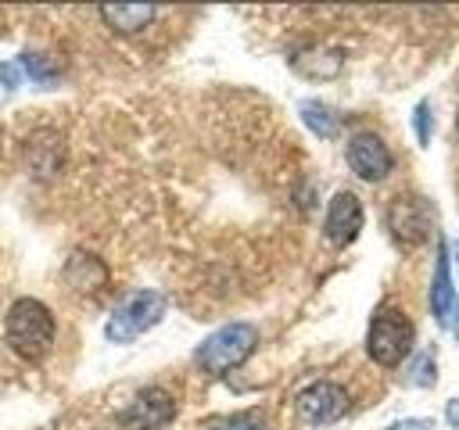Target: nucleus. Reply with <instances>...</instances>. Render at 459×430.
<instances>
[{"instance_id": "f3484780", "label": "nucleus", "mask_w": 459, "mask_h": 430, "mask_svg": "<svg viewBox=\"0 0 459 430\" xmlns=\"http://www.w3.org/2000/svg\"><path fill=\"white\" fill-rule=\"evenodd\" d=\"M412 122H416V140L427 147V143H430V104H427V100H420V104H416Z\"/></svg>"}, {"instance_id": "4468645a", "label": "nucleus", "mask_w": 459, "mask_h": 430, "mask_svg": "<svg viewBox=\"0 0 459 430\" xmlns=\"http://www.w3.org/2000/svg\"><path fill=\"white\" fill-rule=\"evenodd\" d=\"M18 72H25V75H29L36 86H43V90L57 86V79H61L57 64H50V57H43V54H22Z\"/></svg>"}, {"instance_id": "4be33fe9", "label": "nucleus", "mask_w": 459, "mask_h": 430, "mask_svg": "<svg viewBox=\"0 0 459 430\" xmlns=\"http://www.w3.org/2000/svg\"><path fill=\"white\" fill-rule=\"evenodd\" d=\"M452 251H455V265H459V244H452ZM459 294V290H455ZM455 305H459V297H455Z\"/></svg>"}, {"instance_id": "2eb2a0df", "label": "nucleus", "mask_w": 459, "mask_h": 430, "mask_svg": "<svg viewBox=\"0 0 459 430\" xmlns=\"http://www.w3.org/2000/svg\"><path fill=\"white\" fill-rule=\"evenodd\" d=\"M72 269H82V276H68V283L75 287V290H100L104 287V280H108V272H104V265L100 262H93L90 254H72V262H68Z\"/></svg>"}, {"instance_id": "5701e85b", "label": "nucleus", "mask_w": 459, "mask_h": 430, "mask_svg": "<svg viewBox=\"0 0 459 430\" xmlns=\"http://www.w3.org/2000/svg\"><path fill=\"white\" fill-rule=\"evenodd\" d=\"M455 129H459V115H455Z\"/></svg>"}, {"instance_id": "412c9836", "label": "nucleus", "mask_w": 459, "mask_h": 430, "mask_svg": "<svg viewBox=\"0 0 459 430\" xmlns=\"http://www.w3.org/2000/svg\"><path fill=\"white\" fill-rule=\"evenodd\" d=\"M445 419H448V426H459V398H452V401H448Z\"/></svg>"}, {"instance_id": "ddd939ff", "label": "nucleus", "mask_w": 459, "mask_h": 430, "mask_svg": "<svg viewBox=\"0 0 459 430\" xmlns=\"http://www.w3.org/2000/svg\"><path fill=\"white\" fill-rule=\"evenodd\" d=\"M298 111H301V122H305L316 136H323V140H333V136H337L341 115H337L330 104H323V100H301Z\"/></svg>"}, {"instance_id": "0eeeda50", "label": "nucleus", "mask_w": 459, "mask_h": 430, "mask_svg": "<svg viewBox=\"0 0 459 430\" xmlns=\"http://www.w3.org/2000/svg\"><path fill=\"white\" fill-rule=\"evenodd\" d=\"M176 419V398L161 387H147L140 391L126 412H122V426L126 430H165Z\"/></svg>"}, {"instance_id": "6ab92c4d", "label": "nucleus", "mask_w": 459, "mask_h": 430, "mask_svg": "<svg viewBox=\"0 0 459 430\" xmlns=\"http://www.w3.org/2000/svg\"><path fill=\"white\" fill-rule=\"evenodd\" d=\"M208 430H262V423H258V419H251V416H233V419L212 423Z\"/></svg>"}, {"instance_id": "20e7f679", "label": "nucleus", "mask_w": 459, "mask_h": 430, "mask_svg": "<svg viewBox=\"0 0 459 430\" xmlns=\"http://www.w3.org/2000/svg\"><path fill=\"white\" fill-rule=\"evenodd\" d=\"M161 315H165V294H158V290H136V294H129L111 312L104 333H108L111 344H129V340L143 337L151 326H158Z\"/></svg>"}, {"instance_id": "f03ea898", "label": "nucleus", "mask_w": 459, "mask_h": 430, "mask_svg": "<svg viewBox=\"0 0 459 430\" xmlns=\"http://www.w3.org/2000/svg\"><path fill=\"white\" fill-rule=\"evenodd\" d=\"M255 348H258V330L251 322H226V326H219L215 333H208L197 344L194 362L208 376H226L230 369H237L240 362H247V355Z\"/></svg>"}, {"instance_id": "a211bd4d", "label": "nucleus", "mask_w": 459, "mask_h": 430, "mask_svg": "<svg viewBox=\"0 0 459 430\" xmlns=\"http://www.w3.org/2000/svg\"><path fill=\"white\" fill-rule=\"evenodd\" d=\"M18 79H22L18 64H0V104L18 90Z\"/></svg>"}, {"instance_id": "aec40b11", "label": "nucleus", "mask_w": 459, "mask_h": 430, "mask_svg": "<svg viewBox=\"0 0 459 430\" xmlns=\"http://www.w3.org/2000/svg\"><path fill=\"white\" fill-rule=\"evenodd\" d=\"M387 430H434V423L430 419H398Z\"/></svg>"}, {"instance_id": "9b49d317", "label": "nucleus", "mask_w": 459, "mask_h": 430, "mask_svg": "<svg viewBox=\"0 0 459 430\" xmlns=\"http://www.w3.org/2000/svg\"><path fill=\"white\" fill-rule=\"evenodd\" d=\"M100 18L108 22V29L133 36V32H143L158 18V7H151V4H104Z\"/></svg>"}, {"instance_id": "9d476101", "label": "nucleus", "mask_w": 459, "mask_h": 430, "mask_svg": "<svg viewBox=\"0 0 459 430\" xmlns=\"http://www.w3.org/2000/svg\"><path fill=\"white\" fill-rule=\"evenodd\" d=\"M455 312V287H452V258H448V244L437 240V262H434V280H430V315L448 326Z\"/></svg>"}, {"instance_id": "dca6fc26", "label": "nucleus", "mask_w": 459, "mask_h": 430, "mask_svg": "<svg viewBox=\"0 0 459 430\" xmlns=\"http://www.w3.org/2000/svg\"><path fill=\"white\" fill-rule=\"evenodd\" d=\"M437 373H434V351H420L409 366V383L412 387H434Z\"/></svg>"}, {"instance_id": "f8f14e48", "label": "nucleus", "mask_w": 459, "mask_h": 430, "mask_svg": "<svg viewBox=\"0 0 459 430\" xmlns=\"http://www.w3.org/2000/svg\"><path fill=\"white\" fill-rule=\"evenodd\" d=\"M290 68L305 79H333L344 68V57L333 47H308V50H298L290 57Z\"/></svg>"}, {"instance_id": "39448f33", "label": "nucleus", "mask_w": 459, "mask_h": 430, "mask_svg": "<svg viewBox=\"0 0 459 430\" xmlns=\"http://www.w3.org/2000/svg\"><path fill=\"white\" fill-rule=\"evenodd\" d=\"M387 229H391V240L402 251L420 247L430 236V229H434V208H430V201L420 197V194H398V197H391V204H387Z\"/></svg>"}, {"instance_id": "1a4fd4ad", "label": "nucleus", "mask_w": 459, "mask_h": 430, "mask_svg": "<svg viewBox=\"0 0 459 430\" xmlns=\"http://www.w3.org/2000/svg\"><path fill=\"white\" fill-rule=\"evenodd\" d=\"M362 229V201L351 194V190H341L333 194L330 208H326V222H323V233L333 247H348Z\"/></svg>"}, {"instance_id": "7ed1b4c3", "label": "nucleus", "mask_w": 459, "mask_h": 430, "mask_svg": "<svg viewBox=\"0 0 459 430\" xmlns=\"http://www.w3.org/2000/svg\"><path fill=\"white\" fill-rule=\"evenodd\" d=\"M412 322L402 308H380L369 322V333H366V351L377 366H398L402 358H409L412 351Z\"/></svg>"}, {"instance_id": "6e6552de", "label": "nucleus", "mask_w": 459, "mask_h": 430, "mask_svg": "<svg viewBox=\"0 0 459 430\" xmlns=\"http://www.w3.org/2000/svg\"><path fill=\"white\" fill-rule=\"evenodd\" d=\"M348 165H351V172H355L359 179L380 183V179L391 176L394 158H391L387 143H384L377 133H355V136L348 140Z\"/></svg>"}, {"instance_id": "423d86ee", "label": "nucleus", "mask_w": 459, "mask_h": 430, "mask_svg": "<svg viewBox=\"0 0 459 430\" xmlns=\"http://www.w3.org/2000/svg\"><path fill=\"white\" fill-rule=\"evenodd\" d=\"M294 408H298L301 423H308V426H326V423H333V419H341V416L348 412V394H344V387L319 380V383H308V387L294 398Z\"/></svg>"}, {"instance_id": "f257e3e1", "label": "nucleus", "mask_w": 459, "mask_h": 430, "mask_svg": "<svg viewBox=\"0 0 459 430\" xmlns=\"http://www.w3.org/2000/svg\"><path fill=\"white\" fill-rule=\"evenodd\" d=\"M4 333H7V344L18 358L25 362H39L50 344H54V315L43 301L36 297H18L11 308H7V322H4Z\"/></svg>"}]
</instances>
